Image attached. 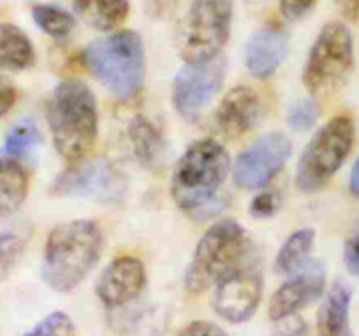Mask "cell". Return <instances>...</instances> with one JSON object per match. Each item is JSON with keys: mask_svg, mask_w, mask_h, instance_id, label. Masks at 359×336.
<instances>
[{"mask_svg": "<svg viewBox=\"0 0 359 336\" xmlns=\"http://www.w3.org/2000/svg\"><path fill=\"white\" fill-rule=\"evenodd\" d=\"M231 171V157L215 140H199L176 162L171 196L178 208L206 218L219 213L226 203L219 192Z\"/></svg>", "mask_w": 359, "mask_h": 336, "instance_id": "obj_1", "label": "cell"}, {"mask_svg": "<svg viewBox=\"0 0 359 336\" xmlns=\"http://www.w3.org/2000/svg\"><path fill=\"white\" fill-rule=\"evenodd\" d=\"M46 120L60 157L72 166L94 150L99 133L97 102L79 79L62 81L46 104Z\"/></svg>", "mask_w": 359, "mask_h": 336, "instance_id": "obj_2", "label": "cell"}, {"mask_svg": "<svg viewBox=\"0 0 359 336\" xmlns=\"http://www.w3.org/2000/svg\"><path fill=\"white\" fill-rule=\"evenodd\" d=\"M101 227L94 220L78 218L55 227L46 240L43 278L57 293L76 289L95 268L102 254Z\"/></svg>", "mask_w": 359, "mask_h": 336, "instance_id": "obj_3", "label": "cell"}, {"mask_svg": "<svg viewBox=\"0 0 359 336\" xmlns=\"http://www.w3.org/2000/svg\"><path fill=\"white\" fill-rule=\"evenodd\" d=\"M83 64L113 95L129 99L144 81L143 41L133 30H118L92 41L83 51Z\"/></svg>", "mask_w": 359, "mask_h": 336, "instance_id": "obj_4", "label": "cell"}, {"mask_svg": "<svg viewBox=\"0 0 359 336\" xmlns=\"http://www.w3.org/2000/svg\"><path fill=\"white\" fill-rule=\"evenodd\" d=\"M250 241L247 231L234 220H220L199 240L185 273L189 294H203L241 264Z\"/></svg>", "mask_w": 359, "mask_h": 336, "instance_id": "obj_5", "label": "cell"}, {"mask_svg": "<svg viewBox=\"0 0 359 336\" xmlns=\"http://www.w3.org/2000/svg\"><path fill=\"white\" fill-rule=\"evenodd\" d=\"M354 143V122L348 116H334L317 130L303 150L296 171V185L312 194L327 185L338 173Z\"/></svg>", "mask_w": 359, "mask_h": 336, "instance_id": "obj_6", "label": "cell"}, {"mask_svg": "<svg viewBox=\"0 0 359 336\" xmlns=\"http://www.w3.org/2000/svg\"><path fill=\"white\" fill-rule=\"evenodd\" d=\"M354 67V44L348 29L341 23H327L310 48L303 85L313 97H327L337 92Z\"/></svg>", "mask_w": 359, "mask_h": 336, "instance_id": "obj_7", "label": "cell"}, {"mask_svg": "<svg viewBox=\"0 0 359 336\" xmlns=\"http://www.w3.org/2000/svg\"><path fill=\"white\" fill-rule=\"evenodd\" d=\"M233 25V0H194L182 30L180 53L185 64L220 57Z\"/></svg>", "mask_w": 359, "mask_h": 336, "instance_id": "obj_8", "label": "cell"}, {"mask_svg": "<svg viewBox=\"0 0 359 336\" xmlns=\"http://www.w3.org/2000/svg\"><path fill=\"white\" fill-rule=\"evenodd\" d=\"M226 78V62L220 57L203 64H185L172 81V106L189 122H196L220 92Z\"/></svg>", "mask_w": 359, "mask_h": 336, "instance_id": "obj_9", "label": "cell"}, {"mask_svg": "<svg viewBox=\"0 0 359 336\" xmlns=\"http://www.w3.org/2000/svg\"><path fill=\"white\" fill-rule=\"evenodd\" d=\"M292 145L287 136L269 133L248 145L234 162L233 180L240 189H264L287 164Z\"/></svg>", "mask_w": 359, "mask_h": 336, "instance_id": "obj_10", "label": "cell"}, {"mask_svg": "<svg viewBox=\"0 0 359 336\" xmlns=\"http://www.w3.org/2000/svg\"><path fill=\"white\" fill-rule=\"evenodd\" d=\"M262 300L261 273L250 266H238L217 283L213 307L231 324L250 321Z\"/></svg>", "mask_w": 359, "mask_h": 336, "instance_id": "obj_11", "label": "cell"}, {"mask_svg": "<svg viewBox=\"0 0 359 336\" xmlns=\"http://www.w3.org/2000/svg\"><path fill=\"white\" fill-rule=\"evenodd\" d=\"M123 176L108 162L74 166L53 182L55 196L113 201L123 194Z\"/></svg>", "mask_w": 359, "mask_h": 336, "instance_id": "obj_12", "label": "cell"}, {"mask_svg": "<svg viewBox=\"0 0 359 336\" xmlns=\"http://www.w3.org/2000/svg\"><path fill=\"white\" fill-rule=\"evenodd\" d=\"M326 287V271L319 261H309L291 280L282 283L269 300V318L273 322L294 317L299 310L319 300Z\"/></svg>", "mask_w": 359, "mask_h": 336, "instance_id": "obj_13", "label": "cell"}, {"mask_svg": "<svg viewBox=\"0 0 359 336\" xmlns=\"http://www.w3.org/2000/svg\"><path fill=\"white\" fill-rule=\"evenodd\" d=\"M147 285V269L143 262L130 255L115 259L101 273L95 293L108 308L123 307L136 300Z\"/></svg>", "mask_w": 359, "mask_h": 336, "instance_id": "obj_14", "label": "cell"}, {"mask_svg": "<svg viewBox=\"0 0 359 336\" xmlns=\"http://www.w3.org/2000/svg\"><path fill=\"white\" fill-rule=\"evenodd\" d=\"M261 119V100L248 86L229 90L215 111V127L227 140L245 136Z\"/></svg>", "mask_w": 359, "mask_h": 336, "instance_id": "obj_15", "label": "cell"}, {"mask_svg": "<svg viewBox=\"0 0 359 336\" xmlns=\"http://www.w3.org/2000/svg\"><path fill=\"white\" fill-rule=\"evenodd\" d=\"M289 51V34L282 29H261L245 46V65L259 79L273 76Z\"/></svg>", "mask_w": 359, "mask_h": 336, "instance_id": "obj_16", "label": "cell"}, {"mask_svg": "<svg viewBox=\"0 0 359 336\" xmlns=\"http://www.w3.org/2000/svg\"><path fill=\"white\" fill-rule=\"evenodd\" d=\"M348 310H351V290L345 283L337 282L324 296L317 314L319 336H352Z\"/></svg>", "mask_w": 359, "mask_h": 336, "instance_id": "obj_17", "label": "cell"}, {"mask_svg": "<svg viewBox=\"0 0 359 336\" xmlns=\"http://www.w3.org/2000/svg\"><path fill=\"white\" fill-rule=\"evenodd\" d=\"M74 11L83 23L101 32H109L129 16V0H74Z\"/></svg>", "mask_w": 359, "mask_h": 336, "instance_id": "obj_18", "label": "cell"}, {"mask_svg": "<svg viewBox=\"0 0 359 336\" xmlns=\"http://www.w3.org/2000/svg\"><path fill=\"white\" fill-rule=\"evenodd\" d=\"M29 194V175L16 159L0 157V218L15 213Z\"/></svg>", "mask_w": 359, "mask_h": 336, "instance_id": "obj_19", "label": "cell"}, {"mask_svg": "<svg viewBox=\"0 0 359 336\" xmlns=\"http://www.w3.org/2000/svg\"><path fill=\"white\" fill-rule=\"evenodd\" d=\"M36 60L32 41L20 27L0 23V69L23 71Z\"/></svg>", "mask_w": 359, "mask_h": 336, "instance_id": "obj_20", "label": "cell"}, {"mask_svg": "<svg viewBox=\"0 0 359 336\" xmlns=\"http://www.w3.org/2000/svg\"><path fill=\"white\" fill-rule=\"evenodd\" d=\"M316 233L313 229H299L285 240L275 259V271L280 275H294L310 261Z\"/></svg>", "mask_w": 359, "mask_h": 336, "instance_id": "obj_21", "label": "cell"}, {"mask_svg": "<svg viewBox=\"0 0 359 336\" xmlns=\"http://www.w3.org/2000/svg\"><path fill=\"white\" fill-rule=\"evenodd\" d=\"M32 18L36 25L53 39H65L76 27V18L58 6L39 4L32 9Z\"/></svg>", "mask_w": 359, "mask_h": 336, "instance_id": "obj_22", "label": "cell"}, {"mask_svg": "<svg viewBox=\"0 0 359 336\" xmlns=\"http://www.w3.org/2000/svg\"><path fill=\"white\" fill-rule=\"evenodd\" d=\"M129 136L133 140L136 157L143 164H154L162 150V137L157 133V129L147 119L140 116V119H136L130 123Z\"/></svg>", "mask_w": 359, "mask_h": 336, "instance_id": "obj_23", "label": "cell"}, {"mask_svg": "<svg viewBox=\"0 0 359 336\" xmlns=\"http://www.w3.org/2000/svg\"><path fill=\"white\" fill-rule=\"evenodd\" d=\"M41 143V133L34 123H18L6 136L4 154L18 161Z\"/></svg>", "mask_w": 359, "mask_h": 336, "instance_id": "obj_24", "label": "cell"}, {"mask_svg": "<svg viewBox=\"0 0 359 336\" xmlns=\"http://www.w3.org/2000/svg\"><path fill=\"white\" fill-rule=\"evenodd\" d=\"M27 240L15 231H0V282H4L25 252Z\"/></svg>", "mask_w": 359, "mask_h": 336, "instance_id": "obj_25", "label": "cell"}, {"mask_svg": "<svg viewBox=\"0 0 359 336\" xmlns=\"http://www.w3.org/2000/svg\"><path fill=\"white\" fill-rule=\"evenodd\" d=\"M74 322L64 311H53L23 336H74Z\"/></svg>", "mask_w": 359, "mask_h": 336, "instance_id": "obj_26", "label": "cell"}, {"mask_svg": "<svg viewBox=\"0 0 359 336\" xmlns=\"http://www.w3.org/2000/svg\"><path fill=\"white\" fill-rule=\"evenodd\" d=\"M319 119V107L313 99H302L292 104L287 111V126L296 133H305L316 126Z\"/></svg>", "mask_w": 359, "mask_h": 336, "instance_id": "obj_27", "label": "cell"}, {"mask_svg": "<svg viewBox=\"0 0 359 336\" xmlns=\"http://www.w3.org/2000/svg\"><path fill=\"white\" fill-rule=\"evenodd\" d=\"M282 206L280 194L275 190H264V192L257 194L250 203V213L255 218H268L273 217Z\"/></svg>", "mask_w": 359, "mask_h": 336, "instance_id": "obj_28", "label": "cell"}, {"mask_svg": "<svg viewBox=\"0 0 359 336\" xmlns=\"http://www.w3.org/2000/svg\"><path fill=\"white\" fill-rule=\"evenodd\" d=\"M344 262L352 275L359 276V222L351 231L347 241H345Z\"/></svg>", "mask_w": 359, "mask_h": 336, "instance_id": "obj_29", "label": "cell"}, {"mask_svg": "<svg viewBox=\"0 0 359 336\" xmlns=\"http://www.w3.org/2000/svg\"><path fill=\"white\" fill-rule=\"evenodd\" d=\"M316 6V0H280V13L289 22L302 20Z\"/></svg>", "mask_w": 359, "mask_h": 336, "instance_id": "obj_30", "label": "cell"}, {"mask_svg": "<svg viewBox=\"0 0 359 336\" xmlns=\"http://www.w3.org/2000/svg\"><path fill=\"white\" fill-rule=\"evenodd\" d=\"M180 336H227V332L213 322L196 321L191 322L184 331L180 332Z\"/></svg>", "mask_w": 359, "mask_h": 336, "instance_id": "obj_31", "label": "cell"}, {"mask_svg": "<svg viewBox=\"0 0 359 336\" xmlns=\"http://www.w3.org/2000/svg\"><path fill=\"white\" fill-rule=\"evenodd\" d=\"M280 322H284V324H280V328L275 331L273 336H309V325L305 324L303 318L289 317Z\"/></svg>", "mask_w": 359, "mask_h": 336, "instance_id": "obj_32", "label": "cell"}, {"mask_svg": "<svg viewBox=\"0 0 359 336\" xmlns=\"http://www.w3.org/2000/svg\"><path fill=\"white\" fill-rule=\"evenodd\" d=\"M16 102V90L9 83L0 81V116H4Z\"/></svg>", "mask_w": 359, "mask_h": 336, "instance_id": "obj_33", "label": "cell"}, {"mask_svg": "<svg viewBox=\"0 0 359 336\" xmlns=\"http://www.w3.org/2000/svg\"><path fill=\"white\" fill-rule=\"evenodd\" d=\"M348 187H351L352 196H355L359 199V157H358V161H355L354 168H352L351 182H348Z\"/></svg>", "mask_w": 359, "mask_h": 336, "instance_id": "obj_34", "label": "cell"}]
</instances>
